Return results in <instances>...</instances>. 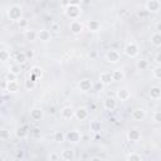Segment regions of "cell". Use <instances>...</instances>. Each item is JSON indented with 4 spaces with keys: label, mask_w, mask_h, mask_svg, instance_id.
<instances>
[{
    "label": "cell",
    "mask_w": 161,
    "mask_h": 161,
    "mask_svg": "<svg viewBox=\"0 0 161 161\" xmlns=\"http://www.w3.org/2000/svg\"><path fill=\"white\" fill-rule=\"evenodd\" d=\"M62 5H63L64 8H65V6H68V5H69V3H68V0H63V1H62Z\"/></svg>",
    "instance_id": "45"
},
{
    "label": "cell",
    "mask_w": 161,
    "mask_h": 161,
    "mask_svg": "<svg viewBox=\"0 0 161 161\" xmlns=\"http://www.w3.org/2000/svg\"><path fill=\"white\" fill-rule=\"evenodd\" d=\"M160 0H147L146 3V10L147 13H157L160 10Z\"/></svg>",
    "instance_id": "8"
},
{
    "label": "cell",
    "mask_w": 161,
    "mask_h": 161,
    "mask_svg": "<svg viewBox=\"0 0 161 161\" xmlns=\"http://www.w3.org/2000/svg\"><path fill=\"white\" fill-rule=\"evenodd\" d=\"M28 60V58H26V55H25V52H19L18 54H16V57H15V62L18 63V64H24L25 62Z\"/></svg>",
    "instance_id": "29"
},
{
    "label": "cell",
    "mask_w": 161,
    "mask_h": 161,
    "mask_svg": "<svg viewBox=\"0 0 161 161\" xmlns=\"http://www.w3.org/2000/svg\"><path fill=\"white\" fill-rule=\"evenodd\" d=\"M89 57H91V58H94V57H96V53H89Z\"/></svg>",
    "instance_id": "49"
},
{
    "label": "cell",
    "mask_w": 161,
    "mask_h": 161,
    "mask_svg": "<svg viewBox=\"0 0 161 161\" xmlns=\"http://www.w3.org/2000/svg\"><path fill=\"white\" fill-rule=\"evenodd\" d=\"M25 55H26L28 59H29V58L31 59V58L34 57V53H33V50H28V52H25Z\"/></svg>",
    "instance_id": "43"
},
{
    "label": "cell",
    "mask_w": 161,
    "mask_h": 161,
    "mask_svg": "<svg viewBox=\"0 0 161 161\" xmlns=\"http://www.w3.org/2000/svg\"><path fill=\"white\" fill-rule=\"evenodd\" d=\"M99 82H101L102 84H104V86L111 84V83L113 82L111 72H102V73L99 74Z\"/></svg>",
    "instance_id": "15"
},
{
    "label": "cell",
    "mask_w": 161,
    "mask_h": 161,
    "mask_svg": "<svg viewBox=\"0 0 161 161\" xmlns=\"http://www.w3.org/2000/svg\"><path fill=\"white\" fill-rule=\"evenodd\" d=\"M123 52H125V54H126L127 57H130V58H135V57L140 53V47H138L135 42H128V43L125 45Z\"/></svg>",
    "instance_id": "3"
},
{
    "label": "cell",
    "mask_w": 161,
    "mask_h": 161,
    "mask_svg": "<svg viewBox=\"0 0 161 161\" xmlns=\"http://www.w3.org/2000/svg\"><path fill=\"white\" fill-rule=\"evenodd\" d=\"M28 25V20H25V19H20L19 20V26L20 28H25Z\"/></svg>",
    "instance_id": "40"
},
{
    "label": "cell",
    "mask_w": 161,
    "mask_h": 161,
    "mask_svg": "<svg viewBox=\"0 0 161 161\" xmlns=\"http://www.w3.org/2000/svg\"><path fill=\"white\" fill-rule=\"evenodd\" d=\"M16 157H18V158H21V157H23V153H21V152H18V153H16Z\"/></svg>",
    "instance_id": "47"
},
{
    "label": "cell",
    "mask_w": 161,
    "mask_h": 161,
    "mask_svg": "<svg viewBox=\"0 0 161 161\" xmlns=\"http://www.w3.org/2000/svg\"><path fill=\"white\" fill-rule=\"evenodd\" d=\"M8 18L13 21H19L21 19V15H23V10H21V6L20 5H11L9 9H8Z\"/></svg>",
    "instance_id": "2"
},
{
    "label": "cell",
    "mask_w": 161,
    "mask_h": 161,
    "mask_svg": "<svg viewBox=\"0 0 161 161\" xmlns=\"http://www.w3.org/2000/svg\"><path fill=\"white\" fill-rule=\"evenodd\" d=\"M69 5H80L82 0H68Z\"/></svg>",
    "instance_id": "42"
},
{
    "label": "cell",
    "mask_w": 161,
    "mask_h": 161,
    "mask_svg": "<svg viewBox=\"0 0 161 161\" xmlns=\"http://www.w3.org/2000/svg\"><path fill=\"white\" fill-rule=\"evenodd\" d=\"M50 38H52V34H50V31L47 30V29H42V30L36 31V39H39L40 42L47 43V42L50 40Z\"/></svg>",
    "instance_id": "14"
},
{
    "label": "cell",
    "mask_w": 161,
    "mask_h": 161,
    "mask_svg": "<svg viewBox=\"0 0 161 161\" xmlns=\"http://www.w3.org/2000/svg\"><path fill=\"white\" fill-rule=\"evenodd\" d=\"M10 137H11V133H10V131L9 130H6V128H0V140H10Z\"/></svg>",
    "instance_id": "31"
},
{
    "label": "cell",
    "mask_w": 161,
    "mask_h": 161,
    "mask_svg": "<svg viewBox=\"0 0 161 161\" xmlns=\"http://www.w3.org/2000/svg\"><path fill=\"white\" fill-rule=\"evenodd\" d=\"M136 67H137L138 70H146L148 68V62L146 59H143V58L142 59H138L136 62Z\"/></svg>",
    "instance_id": "27"
},
{
    "label": "cell",
    "mask_w": 161,
    "mask_h": 161,
    "mask_svg": "<svg viewBox=\"0 0 161 161\" xmlns=\"http://www.w3.org/2000/svg\"><path fill=\"white\" fill-rule=\"evenodd\" d=\"M151 44L153 45V47H156V48H158L160 45H161V34H160V31H155L152 35H151Z\"/></svg>",
    "instance_id": "21"
},
{
    "label": "cell",
    "mask_w": 161,
    "mask_h": 161,
    "mask_svg": "<svg viewBox=\"0 0 161 161\" xmlns=\"http://www.w3.org/2000/svg\"><path fill=\"white\" fill-rule=\"evenodd\" d=\"M160 29H161V25L157 24V25H156V31H160Z\"/></svg>",
    "instance_id": "48"
},
{
    "label": "cell",
    "mask_w": 161,
    "mask_h": 161,
    "mask_svg": "<svg viewBox=\"0 0 161 161\" xmlns=\"http://www.w3.org/2000/svg\"><path fill=\"white\" fill-rule=\"evenodd\" d=\"M153 121L156 123H160L161 122V112L160 111H155V113H153Z\"/></svg>",
    "instance_id": "37"
},
{
    "label": "cell",
    "mask_w": 161,
    "mask_h": 161,
    "mask_svg": "<svg viewBox=\"0 0 161 161\" xmlns=\"http://www.w3.org/2000/svg\"><path fill=\"white\" fill-rule=\"evenodd\" d=\"M60 117H62L63 119H72V118L74 117V109H73L72 107H69V106L63 107V108L60 109Z\"/></svg>",
    "instance_id": "12"
},
{
    "label": "cell",
    "mask_w": 161,
    "mask_h": 161,
    "mask_svg": "<svg viewBox=\"0 0 161 161\" xmlns=\"http://www.w3.org/2000/svg\"><path fill=\"white\" fill-rule=\"evenodd\" d=\"M25 39L26 40H29V42H34L35 39H36V31L35 30H33V29H28V30H25Z\"/></svg>",
    "instance_id": "26"
},
{
    "label": "cell",
    "mask_w": 161,
    "mask_h": 161,
    "mask_svg": "<svg viewBox=\"0 0 161 161\" xmlns=\"http://www.w3.org/2000/svg\"><path fill=\"white\" fill-rule=\"evenodd\" d=\"M152 75H153V78H156V79H161V67H160V65H156V67L153 68Z\"/></svg>",
    "instance_id": "36"
},
{
    "label": "cell",
    "mask_w": 161,
    "mask_h": 161,
    "mask_svg": "<svg viewBox=\"0 0 161 161\" xmlns=\"http://www.w3.org/2000/svg\"><path fill=\"white\" fill-rule=\"evenodd\" d=\"M160 59H161V57H160V52H158V53L156 54V57H155V62L157 63V65H160V63H161V60H160Z\"/></svg>",
    "instance_id": "44"
},
{
    "label": "cell",
    "mask_w": 161,
    "mask_h": 161,
    "mask_svg": "<svg viewBox=\"0 0 161 161\" xmlns=\"http://www.w3.org/2000/svg\"><path fill=\"white\" fill-rule=\"evenodd\" d=\"M53 29L57 30V29H58V25H57V24H53Z\"/></svg>",
    "instance_id": "51"
},
{
    "label": "cell",
    "mask_w": 161,
    "mask_h": 161,
    "mask_svg": "<svg viewBox=\"0 0 161 161\" xmlns=\"http://www.w3.org/2000/svg\"><path fill=\"white\" fill-rule=\"evenodd\" d=\"M69 29H70V31H72L74 35H78V34H80V33L83 31V24H82V21H79L78 19L72 20L70 24H69Z\"/></svg>",
    "instance_id": "7"
},
{
    "label": "cell",
    "mask_w": 161,
    "mask_h": 161,
    "mask_svg": "<svg viewBox=\"0 0 161 161\" xmlns=\"http://www.w3.org/2000/svg\"><path fill=\"white\" fill-rule=\"evenodd\" d=\"M146 14H147V10H146V9H143V10H141V11H138V13H137L138 18H145V16H146Z\"/></svg>",
    "instance_id": "41"
},
{
    "label": "cell",
    "mask_w": 161,
    "mask_h": 161,
    "mask_svg": "<svg viewBox=\"0 0 161 161\" xmlns=\"http://www.w3.org/2000/svg\"><path fill=\"white\" fill-rule=\"evenodd\" d=\"M117 98H118L119 101H122V102L128 101V99L131 98V92H130L128 89H126V88L118 89V91H117Z\"/></svg>",
    "instance_id": "17"
},
{
    "label": "cell",
    "mask_w": 161,
    "mask_h": 161,
    "mask_svg": "<svg viewBox=\"0 0 161 161\" xmlns=\"http://www.w3.org/2000/svg\"><path fill=\"white\" fill-rule=\"evenodd\" d=\"M141 136H142L141 135V131L137 130V128H132V130H130L127 132V138L131 142H138L141 140Z\"/></svg>",
    "instance_id": "10"
},
{
    "label": "cell",
    "mask_w": 161,
    "mask_h": 161,
    "mask_svg": "<svg viewBox=\"0 0 161 161\" xmlns=\"http://www.w3.org/2000/svg\"><path fill=\"white\" fill-rule=\"evenodd\" d=\"M106 59H107L109 63H117V62H119V59H121V54H119V52L116 50V49H109V50H107V53H106Z\"/></svg>",
    "instance_id": "6"
},
{
    "label": "cell",
    "mask_w": 161,
    "mask_h": 161,
    "mask_svg": "<svg viewBox=\"0 0 161 161\" xmlns=\"http://www.w3.org/2000/svg\"><path fill=\"white\" fill-rule=\"evenodd\" d=\"M60 158H62V160H65V161L73 160V158H74V151H72V150H64V151H62Z\"/></svg>",
    "instance_id": "23"
},
{
    "label": "cell",
    "mask_w": 161,
    "mask_h": 161,
    "mask_svg": "<svg viewBox=\"0 0 161 161\" xmlns=\"http://www.w3.org/2000/svg\"><path fill=\"white\" fill-rule=\"evenodd\" d=\"M64 13H65V16L69 18L70 20H75L80 16V6L79 5H68L64 8Z\"/></svg>",
    "instance_id": "1"
},
{
    "label": "cell",
    "mask_w": 161,
    "mask_h": 161,
    "mask_svg": "<svg viewBox=\"0 0 161 161\" xmlns=\"http://www.w3.org/2000/svg\"><path fill=\"white\" fill-rule=\"evenodd\" d=\"M82 138V135L78 130H70L65 133V140L70 143H78Z\"/></svg>",
    "instance_id": "4"
},
{
    "label": "cell",
    "mask_w": 161,
    "mask_h": 161,
    "mask_svg": "<svg viewBox=\"0 0 161 161\" xmlns=\"http://www.w3.org/2000/svg\"><path fill=\"white\" fill-rule=\"evenodd\" d=\"M111 74H112L113 82H121V80L125 79V73H123L122 69H116V70L111 72Z\"/></svg>",
    "instance_id": "20"
},
{
    "label": "cell",
    "mask_w": 161,
    "mask_h": 161,
    "mask_svg": "<svg viewBox=\"0 0 161 161\" xmlns=\"http://www.w3.org/2000/svg\"><path fill=\"white\" fill-rule=\"evenodd\" d=\"M50 161H57V160H59L60 158V155H58V153H55V152H52L50 155H49V157H48Z\"/></svg>",
    "instance_id": "38"
},
{
    "label": "cell",
    "mask_w": 161,
    "mask_h": 161,
    "mask_svg": "<svg viewBox=\"0 0 161 161\" xmlns=\"http://www.w3.org/2000/svg\"><path fill=\"white\" fill-rule=\"evenodd\" d=\"M15 135H16V137H19V138H25V137L28 136V127H26V126L16 127Z\"/></svg>",
    "instance_id": "22"
},
{
    "label": "cell",
    "mask_w": 161,
    "mask_h": 161,
    "mask_svg": "<svg viewBox=\"0 0 161 161\" xmlns=\"http://www.w3.org/2000/svg\"><path fill=\"white\" fill-rule=\"evenodd\" d=\"M103 107L107 111H114L117 108V101H116V98L114 97H107L103 101Z\"/></svg>",
    "instance_id": "11"
},
{
    "label": "cell",
    "mask_w": 161,
    "mask_h": 161,
    "mask_svg": "<svg viewBox=\"0 0 161 161\" xmlns=\"http://www.w3.org/2000/svg\"><path fill=\"white\" fill-rule=\"evenodd\" d=\"M89 130L93 131V132H98L101 131V123L98 121H92L91 125H89Z\"/></svg>",
    "instance_id": "35"
},
{
    "label": "cell",
    "mask_w": 161,
    "mask_h": 161,
    "mask_svg": "<svg viewBox=\"0 0 161 161\" xmlns=\"http://www.w3.org/2000/svg\"><path fill=\"white\" fill-rule=\"evenodd\" d=\"M50 113H55V108H54V107L50 108Z\"/></svg>",
    "instance_id": "50"
},
{
    "label": "cell",
    "mask_w": 161,
    "mask_h": 161,
    "mask_svg": "<svg viewBox=\"0 0 161 161\" xmlns=\"http://www.w3.org/2000/svg\"><path fill=\"white\" fill-rule=\"evenodd\" d=\"M42 69L39 68V67H33L31 68V72H30V79H33V80H35L36 82V79L40 77V74H42V72H40Z\"/></svg>",
    "instance_id": "28"
},
{
    "label": "cell",
    "mask_w": 161,
    "mask_h": 161,
    "mask_svg": "<svg viewBox=\"0 0 161 161\" xmlns=\"http://www.w3.org/2000/svg\"><path fill=\"white\" fill-rule=\"evenodd\" d=\"M24 87H25V89H28V91H33L34 88H35V80H33V79H26L25 82H24Z\"/></svg>",
    "instance_id": "34"
},
{
    "label": "cell",
    "mask_w": 161,
    "mask_h": 161,
    "mask_svg": "<svg viewBox=\"0 0 161 161\" xmlns=\"http://www.w3.org/2000/svg\"><path fill=\"white\" fill-rule=\"evenodd\" d=\"M92 87H93V83H92V80L88 79V78L80 79L79 83H78V88H79V91H82V92H89V91L92 89Z\"/></svg>",
    "instance_id": "9"
},
{
    "label": "cell",
    "mask_w": 161,
    "mask_h": 161,
    "mask_svg": "<svg viewBox=\"0 0 161 161\" xmlns=\"http://www.w3.org/2000/svg\"><path fill=\"white\" fill-rule=\"evenodd\" d=\"M131 117H132V119H135V121H142V119L146 118V111H145L143 108H136V109L132 111Z\"/></svg>",
    "instance_id": "13"
},
{
    "label": "cell",
    "mask_w": 161,
    "mask_h": 161,
    "mask_svg": "<svg viewBox=\"0 0 161 161\" xmlns=\"http://www.w3.org/2000/svg\"><path fill=\"white\" fill-rule=\"evenodd\" d=\"M4 102H5V97H4V96H1V94H0V104H3V103H4Z\"/></svg>",
    "instance_id": "46"
},
{
    "label": "cell",
    "mask_w": 161,
    "mask_h": 161,
    "mask_svg": "<svg viewBox=\"0 0 161 161\" xmlns=\"http://www.w3.org/2000/svg\"><path fill=\"white\" fill-rule=\"evenodd\" d=\"M148 94H150V98H151V99L157 101V99L161 98V88H160L158 86H153V87H151Z\"/></svg>",
    "instance_id": "19"
},
{
    "label": "cell",
    "mask_w": 161,
    "mask_h": 161,
    "mask_svg": "<svg viewBox=\"0 0 161 161\" xmlns=\"http://www.w3.org/2000/svg\"><path fill=\"white\" fill-rule=\"evenodd\" d=\"M9 72H11V73H14V74L19 75V74H20V72H21L20 64H18V63H15V64H11V65H10V68H9Z\"/></svg>",
    "instance_id": "33"
},
{
    "label": "cell",
    "mask_w": 161,
    "mask_h": 161,
    "mask_svg": "<svg viewBox=\"0 0 161 161\" xmlns=\"http://www.w3.org/2000/svg\"><path fill=\"white\" fill-rule=\"evenodd\" d=\"M87 26H88V29L91 31H98L99 28H101V23L98 20H89Z\"/></svg>",
    "instance_id": "24"
},
{
    "label": "cell",
    "mask_w": 161,
    "mask_h": 161,
    "mask_svg": "<svg viewBox=\"0 0 161 161\" xmlns=\"http://www.w3.org/2000/svg\"><path fill=\"white\" fill-rule=\"evenodd\" d=\"M88 114H89L88 113V109L84 108V107H80L77 111H74V117L77 119H79V121H84L86 118H88Z\"/></svg>",
    "instance_id": "16"
},
{
    "label": "cell",
    "mask_w": 161,
    "mask_h": 161,
    "mask_svg": "<svg viewBox=\"0 0 161 161\" xmlns=\"http://www.w3.org/2000/svg\"><path fill=\"white\" fill-rule=\"evenodd\" d=\"M10 59V53L6 49H0V62H8Z\"/></svg>",
    "instance_id": "32"
},
{
    "label": "cell",
    "mask_w": 161,
    "mask_h": 161,
    "mask_svg": "<svg viewBox=\"0 0 161 161\" xmlns=\"http://www.w3.org/2000/svg\"><path fill=\"white\" fill-rule=\"evenodd\" d=\"M16 78H18V75L14 74V73H11V72H9L6 74V80H16Z\"/></svg>",
    "instance_id": "39"
},
{
    "label": "cell",
    "mask_w": 161,
    "mask_h": 161,
    "mask_svg": "<svg viewBox=\"0 0 161 161\" xmlns=\"http://www.w3.org/2000/svg\"><path fill=\"white\" fill-rule=\"evenodd\" d=\"M6 91L9 93H16L19 91L18 80H6Z\"/></svg>",
    "instance_id": "18"
},
{
    "label": "cell",
    "mask_w": 161,
    "mask_h": 161,
    "mask_svg": "<svg viewBox=\"0 0 161 161\" xmlns=\"http://www.w3.org/2000/svg\"><path fill=\"white\" fill-rule=\"evenodd\" d=\"M29 116L33 121H42L44 117V111L40 107H33L29 111Z\"/></svg>",
    "instance_id": "5"
},
{
    "label": "cell",
    "mask_w": 161,
    "mask_h": 161,
    "mask_svg": "<svg viewBox=\"0 0 161 161\" xmlns=\"http://www.w3.org/2000/svg\"><path fill=\"white\" fill-rule=\"evenodd\" d=\"M126 158L130 160V161H142V156H141L140 153H137V152H131V153H128Z\"/></svg>",
    "instance_id": "30"
},
{
    "label": "cell",
    "mask_w": 161,
    "mask_h": 161,
    "mask_svg": "<svg viewBox=\"0 0 161 161\" xmlns=\"http://www.w3.org/2000/svg\"><path fill=\"white\" fill-rule=\"evenodd\" d=\"M54 141L57 143H63L65 141V133L63 131H55L54 132Z\"/></svg>",
    "instance_id": "25"
}]
</instances>
